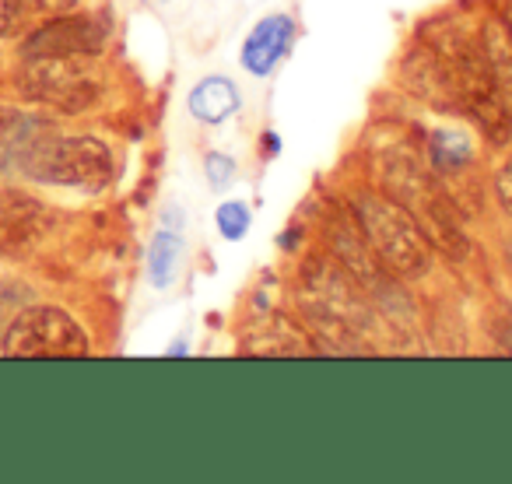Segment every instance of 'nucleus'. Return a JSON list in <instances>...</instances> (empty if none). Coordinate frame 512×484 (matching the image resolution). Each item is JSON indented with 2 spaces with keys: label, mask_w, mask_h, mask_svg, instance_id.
Segmentation results:
<instances>
[{
  "label": "nucleus",
  "mask_w": 512,
  "mask_h": 484,
  "mask_svg": "<svg viewBox=\"0 0 512 484\" xmlns=\"http://www.w3.org/2000/svg\"><path fill=\"white\" fill-rule=\"evenodd\" d=\"M158 4H165V0H158Z\"/></svg>",
  "instance_id": "nucleus-26"
},
{
  "label": "nucleus",
  "mask_w": 512,
  "mask_h": 484,
  "mask_svg": "<svg viewBox=\"0 0 512 484\" xmlns=\"http://www.w3.org/2000/svg\"><path fill=\"white\" fill-rule=\"evenodd\" d=\"M428 148H432V169L439 172V176L460 172L474 162V151H470L467 134H460V130H435Z\"/></svg>",
  "instance_id": "nucleus-17"
},
{
  "label": "nucleus",
  "mask_w": 512,
  "mask_h": 484,
  "mask_svg": "<svg viewBox=\"0 0 512 484\" xmlns=\"http://www.w3.org/2000/svg\"><path fill=\"white\" fill-rule=\"evenodd\" d=\"M15 85L32 102H43L60 113H81L102 99L106 78L95 57H25Z\"/></svg>",
  "instance_id": "nucleus-6"
},
{
  "label": "nucleus",
  "mask_w": 512,
  "mask_h": 484,
  "mask_svg": "<svg viewBox=\"0 0 512 484\" xmlns=\"http://www.w3.org/2000/svg\"><path fill=\"white\" fill-rule=\"evenodd\" d=\"M299 302L309 323L320 327V337L337 351L362 355L372 337V309L358 292V281L327 260H309L299 281Z\"/></svg>",
  "instance_id": "nucleus-3"
},
{
  "label": "nucleus",
  "mask_w": 512,
  "mask_h": 484,
  "mask_svg": "<svg viewBox=\"0 0 512 484\" xmlns=\"http://www.w3.org/2000/svg\"><path fill=\"white\" fill-rule=\"evenodd\" d=\"M186 109H190L193 120L204 123V127H218V123L232 120L242 109V92L225 74H207V78H200L197 85L190 88Z\"/></svg>",
  "instance_id": "nucleus-12"
},
{
  "label": "nucleus",
  "mask_w": 512,
  "mask_h": 484,
  "mask_svg": "<svg viewBox=\"0 0 512 484\" xmlns=\"http://www.w3.org/2000/svg\"><path fill=\"white\" fill-rule=\"evenodd\" d=\"M428 43L442 57L449 78H453L460 113H467L484 130L491 148H505L512 141V120L502 106V95H498L484 43L467 36L463 29H435L428 36Z\"/></svg>",
  "instance_id": "nucleus-2"
},
{
  "label": "nucleus",
  "mask_w": 512,
  "mask_h": 484,
  "mask_svg": "<svg viewBox=\"0 0 512 484\" xmlns=\"http://www.w3.org/2000/svg\"><path fill=\"white\" fill-rule=\"evenodd\" d=\"M481 43H484V53H488V64H491V74H495L502 106L512 120V36H509V29H505L502 18L491 15L488 22H484Z\"/></svg>",
  "instance_id": "nucleus-16"
},
{
  "label": "nucleus",
  "mask_w": 512,
  "mask_h": 484,
  "mask_svg": "<svg viewBox=\"0 0 512 484\" xmlns=\"http://www.w3.org/2000/svg\"><path fill=\"white\" fill-rule=\"evenodd\" d=\"M372 179L393 204L411 214L432 250H439L446 260H467L470 239L453 211V197L442 186L439 172L428 169L411 144L397 141L372 148Z\"/></svg>",
  "instance_id": "nucleus-1"
},
{
  "label": "nucleus",
  "mask_w": 512,
  "mask_h": 484,
  "mask_svg": "<svg viewBox=\"0 0 512 484\" xmlns=\"http://www.w3.org/2000/svg\"><path fill=\"white\" fill-rule=\"evenodd\" d=\"M22 172L36 183L99 193L113 179V155L95 137H57L46 130L29 148Z\"/></svg>",
  "instance_id": "nucleus-5"
},
{
  "label": "nucleus",
  "mask_w": 512,
  "mask_h": 484,
  "mask_svg": "<svg viewBox=\"0 0 512 484\" xmlns=\"http://www.w3.org/2000/svg\"><path fill=\"white\" fill-rule=\"evenodd\" d=\"M260 144H267V155H278L281 151V137L274 134V130H267V134L260 137Z\"/></svg>",
  "instance_id": "nucleus-23"
},
{
  "label": "nucleus",
  "mask_w": 512,
  "mask_h": 484,
  "mask_svg": "<svg viewBox=\"0 0 512 484\" xmlns=\"http://www.w3.org/2000/svg\"><path fill=\"white\" fill-rule=\"evenodd\" d=\"M295 36H299V25H295V18L285 15V11H274V15L260 18V22L249 29L246 43H242V53H239L242 71L253 74V78H271L281 60L288 57V50L295 46Z\"/></svg>",
  "instance_id": "nucleus-9"
},
{
  "label": "nucleus",
  "mask_w": 512,
  "mask_h": 484,
  "mask_svg": "<svg viewBox=\"0 0 512 484\" xmlns=\"http://www.w3.org/2000/svg\"><path fill=\"white\" fill-rule=\"evenodd\" d=\"M495 193H498V204H502V211L509 214V221H512V158L502 165V169H498Z\"/></svg>",
  "instance_id": "nucleus-21"
},
{
  "label": "nucleus",
  "mask_w": 512,
  "mask_h": 484,
  "mask_svg": "<svg viewBox=\"0 0 512 484\" xmlns=\"http://www.w3.org/2000/svg\"><path fill=\"white\" fill-rule=\"evenodd\" d=\"M29 15H67L78 0H22Z\"/></svg>",
  "instance_id": "nucleus-22"
},
{
  "label": "nucleus",
  "mask_w": 512,
  "mask_h": 484,
  "mask_svg": "<svg viewBox=\"0 0 512 484\" xmlns=\"http://www.w3.org/2000/svg\"><path fill=\"white\" fill-rule=\"evenodd\" d=\"M109 43V25L99 15H60L22 46V57H99Z\"/></svg>",
  "instance_id": "nucleus-8"
},
{
  "label": "nucleus",
  "mask_w": 512,
  "mask_h": 484,
  "mask_svg": "<svg viewBox=\"0 0 512 484\" xmlns=\"http://www.w3.org/2000/svg\"><path fill=\"white\" fill-rule=\"evenodd\" d=\"M355 221L393 278L414 281V278H425V274L432 271V246H428L425 235L418 232L411 214H407L400 204H393L383 190L358 193Z\"/></svg>",
  "instance_id": "nucleus-4"
},
{
  "label": "nucleus",
  "mask_w": 512,
  "mask_h": 484,
  "mask_svg": "<svg viewBox=\"0 0 512 484\" xmlns=\"http://www.w3.org/2000/svg\"><path fill=\"white\" fill-rule=\"evenodd\" d=\"M50 214L25 193H0V253L22 257L46 235Z\"/></svg>",
  "instance_id": "nucleus-11"
},
{
  "label": "nucleus",
  "mask_w": 512,
  "mask_h": 484,
  "mask_svg": "<svg viewBox=\"0 0 512 484\" xmlns=\"http://www.w3.org/2000/svg\"><path fill=\"white\" fill-rule=\"evenodd\" d=\"M169 355H186V341H176V348H169Z\"/></svg>",
  "instance_id": "nucleus-25"
},
{
  "label": "nucleus",
  "mask_w": 512,
  "mask_h": 484,
  "mask_svg": "<svg viewBox=\"0 0 512 484\" xmlns=\"http://www.w3.org/2000/svg\"><path fill=\"white\" fill-rule=\"evenodd\" d=\"M309 337L295 327L292 320L285 316H264V320L256 323L253 330L246 334V355H278V358H288V355H313L309 348Z\"/></svg>",
  "instance_id": "nucleus-13"
},
{
  "label": "nucleus",
  "mask_w": 512,
  "mask_h": 484,
  "mask_svg": "<svg viewBox=\"0 0 512 484\" xmlns=\"http://www.w3.org/2000/svg\"><path fill=\"white\" fill-rule=\"evenodd\" d=\"M204 176H207V186H211L214 193H221L239 179V165H235V158L225 155V151H211V155L204 158Z\"/></svg>",
  "instance_id": "nucleus-19"
},
{
  "label": "nucleus",
  "mask_w": 512,
  "mask_h": 484,
  "mask_svg": "<svg viewBox=\"0 0 512 484\" xmlns=\"http://www.w3.org/2000/svg\"><path fill=\"white\" fill-rule=\"evenodd\" d=\"M183 253H186L183 228L158 225V232L151 235V246H148V281H151V288L165 292V288L176 281L179 264H183Z\"/></svg>",
  "instance_id": "nucleus-15"
},
{
  "label": "nucleus",
  "mask_w": 512,
  "mask_h": 484,
  "mask_svg": "<svg viewBox=\"0 0 512 484\" xmlns=\"http://www.w3.org/2000/svg\"><path fill=\"white\" fill-rule=\"evenodd\" d=\"M502 22H505V29H509V36H512V0H502Z\"/></svg>",
  "instance_id": "nucleus-24"
},
{
  "label": "nucleus",
  "mask_w": 512,
  "mask_h": 484,
  "mask_svg": "<svg viewBox=\"0 0 512 484\" xmlns=\"http://www.w3.org/2000/svg\"><path fill=\"white\" fill-rule=\"evenodd\" d=\"M4 351L11 358H81L88 355V334L64 309L36 306L11 323Z\"/></svg>",
  "instance_id": "nucleus-7"
},
{
  "label": "nucleus",
  "mask_w": 512,
  "mask_h": 484,
  "mask_svg": "<svg viewBox=\"0 0 512 484\" xmlns=\"http://www.w3.org/2000/svg\"><path fill=\"white\" fill-rule=\"evenodd\" d=\"M214 225H218L225 242H242L249 225H253V211H249L242 200H221L218 211H214Z\"/></svg>",
  "instance_id": "nucleus-18"
},
{
  "label": "nucleus",
  "mask_w": 512,
  "mask_h": 484,
  "mask_svg": "<svg viewBox=\"0 0 512 484\" xmlns=\"http://www.w3.org/2000/svg\"><path fill=\"white\" fill-rule=\"evenodd\" d=\"M46 134V127L32 116L22 113H0V176L22 172V162L29 148Z\"/></svg>",
  "instance_id": "nucleus-14"
},
{
  "label": "nucleus",
  "mask_w": 512,
  "mask_h": 484,
  "mask_svg": "<svg viewBox=\"0 0 512 484\" xmlns=\"http://www.w3.org/2000/svg\"><path fill=\"white\" fill-rule=\"evenodd\" d=\"M29 11H25L22 0H0V36H15L25 25Z\"/></svg>",
  "instance_id": "nucleus-20"
},
{
  "label": "nucleus",
  "mask_w": 512,
  "mask_h": 484,
  "mask_svg": "<svg viewBox=\"0 0 512 484\" xmlns=\"http://www.w3.org/2000/svg\"><path fill=\"white\" fill-rule=\"evenodd\" d=\"M400 74H404V85L411 88L414 99L439 109V113H460V99H456L453 78H449L442 57L432 50V43L411 46L404 64H400Z\"/></svg>",
  "instance_id": "nucleus-10"
}]
</instances>
